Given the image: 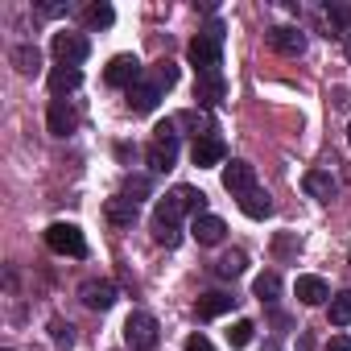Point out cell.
<instances>
[{
    "label": "cell",
    "mask_w": 351,
    "mask_h": 351,
    "mask_svg": "<svg viewBox=\"0 0 351 351\" xmlns=\"http://www.w3.org/2000/svg\"><path fill=\"white\" fill-rule=\"evenodd\" d=\"M153 215H161V219H173V223H182V215H207V195L203 191H195V186H173L161 203H157V211Z\"/></svg>",
    "instance_id": "6da1fadb"
},
{
    "label": "cell",
    "mask_w": 351,
    "mask_h": 351,
    "mask_svg": "<svg viewBox=\"0 0 351 351\" xmlns=\"http://www.w3.org/2000/svg\"><path fill=\"white\" fill-rule=\"evenodd\" d=\"M186 58H191V66H195L199 75H203V71H219V58H223V25L211 21V25L191 42Z\"/></svg>",
    "instance_id": "7a4b0ae2"
},
{
    "label": "cell",
    "mask_w": 351,
    "mask_h": 351,
    "mask_svg": "<svg viewBox=\"0 0 351 351\" xmlns=\"http://www.w3.org/2000/svg\"><path fill=\"white\" fill-rule=\"evenodd\" d=\"M157 136H153V145H149V169L153 173H165V169H173V161H178V124H173V120H165V124H157L153 128Z\"/></svg>",
    "instance_id": "3957f363"
},
{
    "label": "cell",
    "mask_w": 351,
    "mask_h": 351,
    "mask_svg": "<svg viewBox=\"0 0 351 351\" xmlns=\"http://www.w3.org/2000/svg\"><path fill=\"white\" fill-rule=\"evenodd\" d=\"M157 339H161L157 318H153L149 310H132V314H128V322H124V343H128L132 351H153V347H157Z\"/></svg>",
    "instance_id": "277c9868"
},
{
    "label": "cell",
    "mask_w": 351,
    "mask_h": 351,
    "mask_svg": "<svg viewBox=\"0 0 351 351\" xmlns=\"http://www.w3.org/2000/svg\"><path fill=\"white\" fill-rule=\"evenodd\" d=\"M46 244H50V252H58V256H87V240H83V232H79V223H50L46 228Z\"/></svg>",
    "instance_id": "5b68a950"
},
{
    "label": "cell",
    "mask_w": 351,
    "mask_h": 351,
    "mask_svg": "<svg viewBox=\"0 0 351 351\" xmlns=\"http://www.w3.org/2000/svg\"><path fill=\"white\" fill-rule=\"evenodd\" d=\"M50 50H54V58L62 62V66H79V62H87V54H91V42L83 38V34H54L50 38Z\"/></svg>",
    "instance_id": "8992f818"
},
{
    "label": "cell",
    "mask_w": 351,
    "mask_h": 351,
    "mask_svg": "<svg viewBox=\"0 0 351 351\" xmlns=\"http://www.w3.org/2000/svg\"><path fill=\"white\" fill-rule=\"evenodd\" d=\"M104 83L132 91V87L141 83V58H136V54H116V58L108 62V71H104Z\"/></svg>",
    "instance_id": "52a82bcc"
},
{
    "label": "cell",
    "mask_w": 351,
    "mask_h": 351,
    "mask_svg": "<svg viewBox=\"0 0 351 351\" xmlns=\"http://www.w3.org/2000/svg\"><path fill=\"white\" fill-rule=\"evenodd\" d=\"M223 157H228V145H223V136H219V132H207V136H195V145H191V161H195L199 169H211V165H223Z\"/></svg>",
    "instance_id": "ba28073f"
},
{
    "label": "cell",
    "mask_w": 351,
    "mask_h": 351,
    "mask_svg": "<svg viewBox=\"0 0 351 351\" xmlns=\"http://www.w3.org/2000/svg\"><path fill=\"white\" fill-rule=\"evenodd\" d=\"M223 191H228L232 199H244L248 191H256V169H252L248 161H232V165H223Z\"/></svg>",
    "instance_id": "9c48e42d"
},
{
    "label": "cell",
    "mask_w": 351,
    "mask_h": 351,
    "mask_svg": "<svg viewBox=\"0 0 351 351\" xmlns=\"http://www.w3.org/2000/svg\"><path fill=\"white\" fill-rule=\"evenodd\" d=\"M79 298H83V306L87 310H112L116 306V285L112 281H99V277H91V281H83L79 285Z\"/></svg>",
    "instance_id": "30bf717a"
},
{
    "label": "cell",
    "mask_w": 351,
    "mask_h": 351,
    "mask_svg": "<svg viewBox=\"0 0 351 351\" xmlns=\"http://www.w3.org/2000/svg\"><path fill=\"white\" fill-rule=\"evenodd\" d=\"M302 191H306L310 199H318V203H330V199L339 195V182H335L330 169H306V173H302Z\"/></svg>",
    "instance_id": "8fae6325"
},
{
    "label": "cell",
    "mask_w": 351,
    "mask_h": 351,
    "mask_svg": "<svg viewBox=\"0 0 351 351\" xmlns=\"http://www.w3.org/2000/svg\"><path fill=\"white\" fill-rule=\"evenodd\" d=\"M269 46L285 58H302L306 54V34L293 29V25H277V29H269Z\"/></svg>",
    "instance_id": "7c38bea8"
},
{
    "label": "cell",
    "mask_w": 351,
    "mask_h": 351,
    "mask_svg": "<svg viewBox=\"0 0 351 351\" xmlns=\"http://www.w3.org/2000/svg\"><path fill=\"white\" fill-rule=\"evenodd\" d=\"M46 128L54 136H71L79 128V112L71 108V99H50V112H46Z\"/></svg>",
    "instance_id": "4fadbf2b"
},
{
    "label": "cell",
    "mask_w": 351,
    "mask_h": 351,
    "mask_svg": "<svg viewBox=\"0 0 351 351\" xmlns=\"http://www.w3.org/2000/svg\"><path fill=\"white\" fill-rule=\"evenodd\" d=\"M223 95H228L223 71H203L199 83H195V99H199L203 108H215V104H223Z\"/></svg>",
    "instance_id": "5bb4252c"
},
{
    "label": "cell",
    "mask_w": 351,
    "mask_h": 351,
    "mask_svg": "<svg viewBox=\"0 0 351 351\" xmlns=\"http://www.w3.org/2000/svg\"><path fill=\"white\" fill-rule=\"evenodd\" d=\"M191 232H195V240H199L203 248H215V244H223V236H228V223H223L219 215H199V219L191 223Z\"/></svg>",
    "instance_id": "9a60e30c"
},
{
    "label": "cell",
    "mask_w": 351,
    "mask_h": 351,
    "mask_svg": "<svg viewBox=\"0 0 351 351\" xmlns=\"http://www.w3.org/2000/svg\"><path fill=\"white\" fill-rule=\"evenodd\" d=\"M157 104H161V87H157V83H136V87L128 91V108H132L136 116H149Z\"/></svg>",
    "instance_id": "2e32d148"
},
{
    "label": "cell",
    "mask_w": 351,
    "mask_h": 351,
    "mask_svg": "<svg viewBox=\"0 0 351 351\" xmlns=\"http://www.w3.org/2000/svg\"><path fill=\"white\" fill-rule=\"evenodd\" d=\"M293 293H298V302H302V306H322V302L330 298V289H326V281H322V277H298Z\"/></svg>",
    "instance_id": "e0dca14e"
},
{
    "label": "cell",
    "mask_w": 351,
    "mask_h": 351,
    "mask_svg": "<svg viewBox=\"0 0 351 351\" xmlns=\"http://www.w3.org/2000/svg\"><path fill=\"white\" fill-rule=\"evenodd\" d=\"M79 83H83V71H79V66H54V71H50V91H54V99L71 95Z\"/></svg>",
    "instance_id": "ac0fdd59"
},
{
    "label": "cell",
    "mask_w": 351,
    "mask_h": 351,
    "mask_svg": "<svg viewBox=\"0 0 351 351\" xmlns=\"http://www.w3.org/2000/svg\"><path fill=\"white\" fill-rule=\"evenodd\" d=\"M232 293H203L199 302H195V314L203 318V322H211V318H219V314H228L232 310Z\"/></svg>",
    "instance_id": "d6986e66"
},
{
    "label": "cell",
    "mask_w": 351,
    "mask_h": 351,
    "mask_svg": "<svg viewBox=\"0 0 351 351\" xmlns=\"http://www.w3.org/2000/svg\"><path fill=\"white\" fill-rule=\"evenodd\" d=\"M236 203H240V211H244L248 219H269V215H273V199H269L261 186H256V191H248V195H244V199H236Z\"/></svg>",
    "instance_id": "ffe728a7"
},
{
    "label": "cell",
    "mask_w": 351,
    "mask_h": 351,
    "mask_svg": "<svg viewBox=\"0 0 351 351\" xmlns=\"http://www.w3.org/2000/svg\"><path fill=\"white\" fill-rule=\"evenodd\" d=\"M153 240L157 244H165V248H178L182 244V223H173V219H161V215H153Z\"/></svg>",
    "instance_id": "44dd1931"
},
{
    "label": "cell",
    "mask_w": 351,
    "mask_h": 351,
    "mask_svg": "<svg viewBox=\"0 0 351 351\" xmlns=\"http://www.w3.org/2000/svg\"><path fill=\"white\" fill-rule=\"evenodd\" d=\"M108 219H112V223H120V228L136 223V203H132V199H124V195L108 199Z\"/></svg>",
    "instance_id": "7402d4cb"
},
{
    "label": "cell",
    "mask_w": 351,
    "mask_h": 351,
    "mask_svg": "<svg viewBox=\"0 0 351 351\" xmlns=\"http://www.w3.org/2000/svg\"><path fill=\"white\" fill-rule=\"evenodd\" d=\"M252 293H256L265 306H273V302L281 298V277H277V273H261V277L252 281Z\"/></svg>",
    "instance_id": "603a6c76"
},
{
    "label": "cell",
    "mask_w": 351,
    "mask_h": 351,
    "mask_svg": "<svg viewBox=\"0 0 351 351\" xmlns=\"http://www.w3.org/2000/svg\"><path fill=\"white\" fill-rule=\"evenodd\" d=\"M326 314H330V326H351V289L335 293L330 306H326Z\"/></svg>",
    "instance_id": "cb8c5ba5"
},
{
    "label": "cell",
    "mask_w": 351,
    "mask_h": 351,
    "mask_svg": "<svg viewBox=\"0 0 351 351\" xmlns=\"http://www.w3.org/2000/svg\"><path fill=\"white\" fill-rule=\"evenodd\" d=\"M244 269H248V256H244L240 248H232V252H223V256L215 261V273H219V277H240Z\"/></svg>",
    "instance_id": "d4e9b609"
},
{
    "label": "cell",
    "mask_w": 351,
    "mask_h": 351,
    "mask_svg": "<svg viewBox=\"0 0 351 351\" xmlns=\"http://www.w3.org/2000/svg\"><path fill=\"white\" fill-rule=\"evenodd\" d=\"M13 66H17L21 75H38V66H42L38 46H17V50H13Z\"/></svg>",
    "instance_id": "484cf974"
},
{
    "label": "cell",
    "mask_w": 351,
    "mask_h": 351,
    "mask_svg": "<svg viewBox=\"0 0 351 351\" xmlns=\"http://www.w3.org/2000/svg\"><path fill=\"white\" fill-rule=\"evenodd\" d=\"M50 339H54L58 351H71V347H75V326H71L66 318H54V322H50Z\"/></svg>",
    "instance_id": "4316f807"
},
{
    "label": "cell",
    "mask_w": 351,
    "mask_h": 351,
    "mask_svg": "<svg viewBox=\"0 0 351 351\" xmlns=\"http://www.w3.org/2000/svg\"><path fill=\"white\" fill-rule=\"evenodd\" d=\"M83 21H87L91 29H108V25L116 21V13H112V5H91V9L83 13Z\"/></svg>",
    "instance_id": "83f0119b"
},
{
    "label": "cell",
    "mask_w": 351,
    "mask_h": 351,
    "mask_svg": "<svg viewBox=\"0 0 351 351\" xmlns=\"http://www.w3.org/2000/svg\"><path fill=\"white\" fill-rule=\"evenodd\" d=\"M153 83H157V87H161V91H169V87H173V83H178V66H173V62H169V58H161V62H157V66H153Z\"/></svg>",
    "instance_id": "f1b7e54d"
},
{
    "label": "cell",
    "mask_w": 351,
    "mask_h": 351,
    "mask_svg": "<svg viewBox=\"0 0 351 351\" xmlns=\"http://www.w3.org/2000/svg\"><path fill=\"white\" fill-rule=\"evenodd\" d=\"M124 199H132V203H141L145 195H149V178L145 173H132V178H124V191H120Z\"/></svg>",
    "instance_id": "f546056e"
},
{
    "label": "cell",
    "mask_w": 351,
    "mask_h": 351,
    "mask_svg": "<svg viewBox=\"0 0 351 351\" xmlns=\"http://www.w3.org/2000/svg\"><path fill=\"white\" fill-rule=\"evenodd\" d=\"M252 330H256V326H252L248 318H240V322H232L228 343H232V347H248V343H252Z\"/></svg>",
    "instance_id": "4dcf8cb0"
},
{
    "label": "cell",
    "mask_w": 351,
    "mask_h": 351,
    "mask_svg": "<svg viewBox=\"0 0 351 351\" xmlns=\"http://www.w3.org/2000/svg\"><path fill=\"white\" fill-rule=\"evenodd\" d=\"M186 351H215V343H211L203 330H195V335L186 339Z\"/></svg>",
    "instance_id": "1f68e13d"
},
{
    "label": "cell",
    "mask_w": 351,
    "mask_h": 351,
    "mask_svg": "<svg viewBox=\"0 0 351 351\" xmlns=\"http://www.w3.org/2000/svg\"><path fill=\"white\" fill-rule=\"evenodd\" d=\"M326 351H351V335H330Z\"/></svg>",
    "instance_id": "d6a6232c"
},
{
    "label": "cell",
    "mask_w": 351,
    "mask_h": 351,
    "mask_svg": "<svg viewBox=\"0 0 351 351\" xmlns=\"http://www.w3.org/2000/svg\"><path fill=\"white\" fill-rule=\"evenodd\" d=\"M58 13H66V5H42V17H58Z\"/></svg>",
    "instance_id": "836d02e7"
},
{
    "label": "cell",
    "mask_w": 351,
    "mask_h": 351,
    "mask_svg": "<svg viewBox=\"0 0 351 351\" xmlns=\"http://www.w3.org/2000/svg\"><path fill=\"white\" fill-rule=\"evenodd\" d=\"M347 145H351V124H347Z\"/></svg>",
    "instance_id": "e575fe53"
},
{
    "label": "cell",
    "mask_w": 351,
    "mask_h": 351,
    "mask_svg": "<svg viewBox=\"0 0 351 351\" xmlns=\"http://www.w3.org/2000/svg\"><path fill=\"white\" fill-rule=\"evenodd\" d=\"M347 58H351V42H347Z\"/></svg>",
    "instance_id": "d590c367"
}]
</instances>
